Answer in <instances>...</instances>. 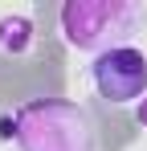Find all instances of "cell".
Segmentation results:
<instances>
[{
    "label": "cell",
    "mask_w": 147,
    "mask_h": 151,
    "mask_svg": "<svg viewBox=\"0 0 147 151\" xmlns=\"http://www.w3.org/2000/svg\"><path fill=\"white\" fill-rule=\"evenodd\" d=\"M33 21L29 17H0V53H12V57H21L29 45H33Z\"/></svg>",
    "instance_id": "277c9868"
},
{
    "label": "cell",
    "mask_w": 147,
    "mask_h": 151,
    "mask_svg": "<svg viewBox=\"0 0 147 151\" xmlns=\"http://www.w3.org/2000/svg\"><path fill=\"white\" fill-rule=\"evenodd\" d=\"M94 94L110 106H139L147 98V53L139 45H115V49L98 53L90 65Z\"/></svg>",
    "instance_id": "3957f363"
},
{
    "label": "cell",
    "mask_w": 147,
    "mask_h": 151,
    "mask_svg": "<svg viewBox=\"0 0 147 151\" xmlns=\"http://www.w3.org/2000/svg\"><path fill=\"white\" fill-rule=\"evenodd\" d=\"M147 21V12L131 0H70L61 8V37L82 53H106L127 45V37Z\"/></svg>",
    "instance_id": "7a4b0ae2"
},
{
    "label": "cell",
    "mask_w": 147,
    "mask_h": 151,
    "mask_svg": "<svg viewBox=\"0 0 147 151\" xmlns=\"http://www.w3.org/2000/svg\"><path fill=\"white\" fill-rule=\"evenodd\" d=\"M0 139L17 143V151H98L94 119L74 98H29L4 123Z\"/></svg>",
    "instance_id": "6da1fadb"
},
{
    "label": "cell",
    "mask_w": 147,
    "mask_h": 151,
    "mask_svg": "<svg viewBox=\"0 0 147 151\" xmlns=\"http://www.w3.org/2000/svg\"><path fill=\"white\" fill-rule=\"evenodd\" d=\"M135 123H139V127H147V98L135 106Z\"/></svg>",
    "instance_id": "5b68a950"
}]
</instances>
